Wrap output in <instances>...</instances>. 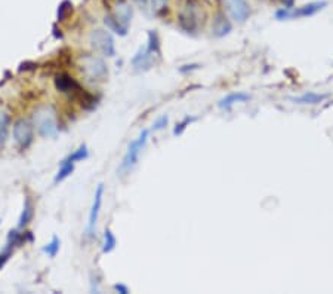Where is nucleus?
Instances as JSON below:
<instances>
[{"instance_id":"1","label":"nucleus","mask_w":333,"mask_h":294,"mask_svg":"<svg viewBox=\"0 0 333 294\" xmlns=\"http://www.w3.org/2000/svg\"><path fill=\"white\" fill-rule=\"evenodd\" d=\"M33 126L40 137H54L58 132V116L55 107L45 104L36 108L33 113Z\"/></svg>"},{"instance_id":"2","label":"nucleus","mask_w":333,"mask_h":294,"mask_svg":"<svg viewBox=\"0 0 333 294\" xmlns=\"http://www.w3.org/2000/svg\"><path fill=\"white\" fill-rule=\"evenodd\" d=\"M148 135H150V131H148V129H142L141 134L138 135L137 139L129 144L126 153H124L123 159H121L120 165H119V168H117V172H119L120 175L129 172V171L137 165L139 155H141L142 149L145 147V144H147V141H148Z\"/></svg>"},{"instance_id":"3","label":"nucleus","mask_w":333,"mask_h":294,"mask_svg":"<svg viewBox=\"0 0 333 294\" xmlns=\"http://www.w3.org/2000/svg\"><path fill=\"white\" fill-rule=\"evenodd\" d=\"M80 69L83 75L92 82H103L108 76V69L104 60L91 54L80 57Z\"/></svg>"},{"instance_id":"4","label":"nucleus","mask_w":333,"mask_h":294,"mask_svg":"<svg viewBox=\"0 0 333 294\" xmlns=\"http://www.w3.org/2000/svg\"><path fill=\"white\" fill-rule=\"evenodd\" d=\"M327 6V2L321 0V2H313L308 5H303L301 8H283L280 11H277L275 18L278 21H285V19H293V18H306V16L316 15L321 9H324Z\"/></svg>"},{"instance_id":"5","label":"nucleus","mask_w":333,"mask_h":294,"mask_svg":"<svg viewBox=\"0 0 333 294\" xmlns=\"http://www.w3.org/2000/svg\"><path fill=\"white\" fill-rule=\"evenodd\" d=\"M89 40H91L92 48L95 51H98L101 55H104V57H114L116 55L114 39L107 30H101V29L93 30L91 33Z\"/></svg>"},{"instance_id":"6","label":"nucleus","mask_w":333,"mask_h":294,"mask_svg":"<svg viewBox=\"0 0 333 294\" xmlns=\"http://www.w3.org/2000/svg\"><path fill=\"white\" fill-rule=\"evenodd\" d=\"M12 134H14V140H15L16 146L19 147V150H25L33 143L34 126L25 119H19V121H16L14 128H12Z\"/></svg>"},{"instance_id":"7","label":"nucleus","mask_w":333,"mask_h":294,"mask_svg":"<svg viewBox=\"0 0 333 294\" xmlns=\"http://www.w3.org/2000/svg\"><path fill=\"white\" fill-rule=\"evenodd\" d=\"M224 6L229 18L237 24H244L250 16V6L246 0H224Z\"/></svg>"},{"instance_id":"8","label":"nucleus","mask_w":333,"mask_h":294,"mask_svg":"<svg viewBox=\"0 0 333 294\" xmlns=\"http://www.w3.org/2000/svg\"><path fill=\"white\" fill-rule=\"evenodd\" d=\"M178 22H180V27L185 33H194L196 31L197 26H198L196 2H188L187 3L185 9L178 16Z\"/></svg>"},{"instance_id":"9","label":"nucleus","mask_w":333,"mask_h":294,"mask_svg":"<svg viewBox=\"0 0 333 294\" xmlns=\"http://www.w3.org/2000/svg\"><path fill=\"white\" fill-rule=\"evenodd\" d=\"M104 190L106 187L103 183H99L96 187V192H95V196H93V202H92L91 213H89V221H88V235L89 238L93 236L95 232V226L98 223V217H99V211H101V207H103V198H104Z\"/></svg>"},{"instance_id":"10","label":"nucleus","mask_w":333,"mask_h":294,"mask_svg":"<svg viewBox=\"0 0 333 294\" xmlns=\"http://www.w3.org/2000/svg\"><path fill=\"white\" fill-rule=\"evenodd\" d=\"M152 57H154V54H151L147 49V47L139 48V51L135 54V57L132 58L134 69L137 72H147V70H150L152 65Z\"/></svg>"},{"instance_id":"11","label":"nucleus","mask_w":333,"mask_h":294,"mask_svg":"<svg viewBox=\"0 0 333 294\" xmlns=\"http://www.w3.org/2000/svg\"><path fill=\"white\" fill-rule=\"evenodd\" d=\"M233 30V24L228 19L225 14L218 12L215 18H213L212 24V34L215 37H225L227 34H229Z\"/></svg>"},{"instance_id":"12","label":"nucleus","mask_w":333,"mask_h":294,"mask_svg":"<svg viewBox=\"0 0 333 294\" xmlns=\"http://www.w3.org/2000/svg\"><path fill=\"white\" fill-rule=\"evenodd\" d=\"M55 88L64 94H73L80 88L79 82L73 76L67 75V73H61L55 78Z\"/></svg>"},{"instance_id":"13","label":"nucleus","mask_w":333,"mask_h":294,"mask_svg":"<svg viewBox=\"0 0 333 294\" xmlns=\"http://www.w3.org/2000/svg\"><path fill=\"white\" fill-rule=\"evenodd\" d=\"M329 95L327 94H316V93H305L301 97H292L290 100L296 104H302V106H316L323 103Z\"/></svg>"},{"instance_id":"14","label":"nucleus","mask_w":333,"mask_h":294,"mask_svg":"<svg viewBox=\"0 0 333 294\" xmlns=\"http://www.w3.org/2000/svg\"><path fill=\"white\" fill-rule=\"evenodd\" d=\"M113 16H114L119 22H121L123 26L129 27V22H131V19H132V8H131L124 0H120V2H117V5H116V11H114Z\"/></svg>"},{"instance_id":"15","label":"nucleus","mask_w":333,"mask_h":294,"mask_svg":"<svg viewBox=\"0 0 333 294\" xmlns=\"http://www.w3.org/2000/svg\"><path fill=\"white\" fill-rule=\"evenodd\" d=\"M250 100V95L246 93H233L227 95L225 98H222L219 103H218V107L224 108V110H229L234 104L237 103H246Z\"/></svg>"},{"instance_id":"16","label":"nucleus","mask_w":333,"mask_h":294,"mask_svg":"<svg viewBox=\"0 0 333 294\" xmlns=\"http://www.w3.org/2000/svg\"><path fill=\"white\" fill-rule=\"evenodd\" d=\"M73 97L80 103V106L83 108H86V110L93 108L96 106V103H98V98H96L95 95H92V94L86 93L85 89H82V86H80L77 91L73 93Z\"/></svg>"},{"instance_id":"17","label":"nucleus","mask_w":333,"mask_h":294,"mask_svg":"<svg viewBox=\"0 0 333 294\" xmlns=\"http://www.w3.org/2000/svg\"><path fill=\"white\" fill-rule=\"evenodd\" d=\"M34 238H33V233L31 232H18L16 229L14 231H11L9 235H8V248H12V247H19V245H22V244H25L27 241L31 242Z\"/></svg>"},{"instance_id":"18","label":"nucleus","mask_w":333,"mask_h":294,"mask_svg":"<svg viewBox=\"0 0 333 294\" xmlns=\"http://www.w3.org/2000/svg\"><path fill=\"white\" fill-rule=\"evenodd\" d=\"M33 214H34V207H33V202L31 199L27 196L25 201H24V208H22V213L19 216V220H18V228H25L29 223L31 221L33 218Z\"/></svg>"},{"instance_id":"19","label":"nucleus","mask_w":333,"mask_h":294,"mask_svg":"<svg viewBox=\"0 0 333 294\" xmlns=\"http://www.w3.org/2000/svg\"><path fill=\"white\" fill-rule=\"evenodd\" d=\"M9 126H11V116L8 111L0 110V147L5 144L9 134Z\"/></svg>"},{"instance_id":"20","label":"nucleus","mask_w":333,"mask_h":294,"mask_svg":"<svg viewBox=\"0 0 333 294\" xmlns=\"http://www.w3.org/2000/svg\"><path fill=\"white\" fill-rule=\"evenodd\" d=\"M89 157V150H88V146L86 144H82L77 150H74L68 157H65L62 162H67V164H76L80 161H85Z\"/></svg>"},{"instance_id":"21","label":"nucleus","mask_w":333,"mask_h":294,"mask_svg":"<svg viewBox=\"0 0 333 294\" xmlns=\"http://www.w3.org/2000/svg\"><path fill=\"white\" fill-rule=\"evenodd\" d=\"M104 22H106L107 27L111 31H114L116 34H119V36H126L127 34V27L119 22L113 15H107Z\"/></svg>"},{"instance_id":"22","label":"nucleus","mask_w":333,"mask_h":294,"mask_svg":"<svg viewBox=\"0 0 333 294\" xmlns=\"http://www.w3.org/2000/svg\"><path fill=\"white\" fill-rule=\"evenodd\" d=\"M74 171V164H67V162H61L60 171L57 172L54 183H61L62 180H65L67 177H70Z\"/></svg>"},{"instance_id":"23","label":"nucleus","mask_w":333,"mask_h":294,"mask_svg":"<svg viewBox=\"0 0 333 294\" xmlns=\"http://www.w3.org/2000/svg\"><path fill=\"white\" fill-rule=\"evenodd\" d=\"M117 245V241H116V236H114V233L111 232L110 229H107L106 232H104V244H103V253L104 254H108V253H111L114 248Z\"/></svg>"},{"instance_id":"24","label":"nucleus","mask_w":333,"mask_h":294,"mask_svg":"<svg viewBox=\"0 0 333 294\" xmlns=\"http://www.w3.org/2000/svg\"><path fill=\"white\" fill-rule=\"evenodd\" d=\"M147 49L151 52L159 55L160 54V39H159V34L156 31H148V45Z\"/></svg>"},{"instance_id":"25","label":"nucleus","mask_w":333,"mask_h":294,"mask_svg":"<svg viewBox=\"0 0 333 294\" xmlns=\"http://www.w3.org/2000/svg\"><path fill=\"white\" fill-rule=\"evenodd\" d=\"M60 239L57 238V236H54L52 238V241L49 242V244H46L45 247H43V251L47 253V256H50V257H55L57 254H58V251H60Z\"/></svg>"},{"instance_id":"26","label":"nucleus","mask_w":333,"mask_h":294,"mask_svg":"<svg viewBox=\"0 0 333 294\" xmlns=\"http://www.w3.org/2000/svg\"><path fill=\"white\" fill-rule=\"evenodd\" d=\"M197 118H194V116H187V118H184L180 124H176V126L173 128V135H181L182 132L187 129V126H190V124H193V122H196Z\"/></svg>"},{"instance_id":"27","label":"nucleus","mask_w":333,"mask_h":294,"mask_svg":"<svg viewBox=\"0 0 333 294\" xmlns=\"http://www.w3.org/2000/svg\"><path fill=\"white\" fill-rule=\"evenodd\" d=\"M169 124V118L167 116H162V118H159L154 124H152V131H162V129H165Z\"/></svg>"},{"instance_id":"28","label":"nucleus","mask_w":333,"mask_h":294,"mask_svg":"<svg viewBox=\"0 0 333 294\" xmlns=\"http://www.w3.org/2000/svg\"><path fill=\"white\" fill-rule=\"evenodd\" d=\"M39 65H37V62H33V61H24L19 64V72H31V70H36Z\"/></svg>"},{"instance_id":"29","label":"nucleus","mask_w":333,"mask_h":294,"mask_svg":"<svg viewBox=\"0 0 333 294\" xmlns=\"http://www.w3.org/2000/svg\"><path fill=\"white\" fill-rule=\"evenodd\" d=\"M70 8H71V5H70V2H64L62 5L60 6V9H58V19L62 21L65 15H67V12L70 11Z\"/></svg>"},{"instance_id":"30","label":"nucleus","mask_w":333,"mask_h":294,"mask_svg":"<svg viewBox=\"0 0 333 294\" xmlns=\"http://www.w3.org/2000/svg\"><path fill=\"white\" fill-rule=\"evenodd\" d=\"M11 256H12V250L11 248H6L3 253H0V269L6 264V262L9 260Z\"/></svg>"},{"instance_id":"31","label":"nucleus","mask_w":333,"mask_h":294,"mask_svg":"<svg viewBox=\"0 0 333 294\" xmlns=\"http://www.w3.org/2000/svg\"><path fill=\"white\" fill-rule=\"evenodd\" d=\"M198 69H200V64H185V65L180 67V73L185 75L188 72H194V70H198Z\"/></svg>"},{"instance_id":"32","label":"nucleus","mask_w":333,"mask_h":294,"mask_svg":"<svg viewBox=\"0 0 333 294\" xmlns=\"http://www.w3.org/2000/svg\"><path fill=\"white\" fill-rule=\"evenodd\" d=\"M166 2H167V0H151L152 11L159 12V11L165 9V6H166Z\"/></svg>"},{"instance_id":"33","label":"nucleus","mask_w":333,"mask_h":294,"mask_svg":"<svg viewBox=\"0 0 333 294\" xmlns=\"http://www.w3.org/2000/svg\"><path fill=\"white\" fill-rule=\"evenodd\" d=\"M114 291H117V293L120 294H129V288L124 285V284H114Z\"/></svg>"},{"instance_id":"34","label":"nucleus","mask_w":333,"mask_h":294,"mask_svg":"<svg viewBox=\"0 0 333 294\" xmlns=\"http://www.w3.org/2000/svg\"><path fill=\"white\" fill-rule=\"evenodd\" d=\"M281 3H285V6H288V8H292V3H293V0H280Z\"/></svg>"},{"instance_id":"35","label":"nucleus","mask_w":333,"mask_h":294,"mask_svg":"<svg viewBox=\"0 0 333 294\" xmlns=\"http://www.w3.org/2000/svg\"><path fill=\"white\" fill-rule=\"evenodd\" d=\"M54 31H55L54 36H55L57 39H61V37H62V33H58V29H57V27H54Z\"/></svg>"}]
</instances>
